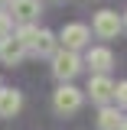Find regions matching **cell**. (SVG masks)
I'll use <instances>...</instances> for the list:
<instances>
[{"mask_svg":"<svg viewBox=\"0 0 127 130\" xmlns=\"http://www.w3.org/2000/svg\"><path fill=\"white\" fill-rule=\"evenodd\" d=\"M55 32H49V29H39V36H36V42H33L30 52H36V55H55Z\"/></svg>","mask_w":127,"mask_h":130,"instance_id":"obj_10","label":"cell"},{"mask_svg":"<svg viewBox=\"0 0 127 130\" xmlns=\"http://www.w3.org/2000/svg\"><path fill=\"white\" fill-rule=\"evenodd\" d=\"M85 65H91V72H95V75H108V72H111V65H114L111 49H104V46L88 49V52H85Z\"/></svg>","mask_w":127,"mask_h":130,"instance_id":"obj_6","label":"cell"},{"mask_svg":"<svg viewBox=\"0 0 127 130\" xmlns=\"http://www.w3.org/2000/svg\"><path fill=\"white\" fill-rule=\"evenodd\" d=\"M81 72V59L78 52H68V49H62V52H55L52 55V75L62 81V85H68V81L75 78Z\"/></svg>","mask_w":127,"mask_h":130,"instance_id":"obj_1","label":"cell"},{"mask_svg":"<svg viewBox=\"0 0 127 130\" xmlns=\"http://www.w3.org/2000/svg\"><path fill=\"white\" fill-rule=\"evenodd\" d=\"M23 59H26V49L16 42V36H7L0 42V62L3 65H20Z\"/></svg>","mask_w":127,"mask_h":130,"instance_id":"obj_8","label":"cell"},{"mask_svg":"<svg viewBox=\"0 0 127 130\" xmlns=\"http://www.w3.org/2000/svg\"><path fill=\"white\" fill-rule=\"evenodd\" d=\"M23 107V94L16 88H0V117H16Z\"/></svg>","mask_w":127,"mask_h":130,"instance_id":"obj_9","label":"cell"},{"mask_svg":"<svg viewBox=\"0 0 127 130\" xmlns=\"http://www.w3.org/2000/svg\"><path fill=\"white\" fill-rule=\"evenodd\" d=\"M13 36H16V42H20V46L30 52V49H33V42H36V36H39V26H36V23H23V26H20Z\"/></svg>","mask_w":127,"mask_h":130,"instance_id":"obj_12","label":"cell"},{"mask_svg":"<svg viewBox=\"0 0 127 130\" xmlns=\"http://www.w3.org/2000/svg\"><path fill=\"white\" fill-rule=\"evenodd\" d=\"M91 29H95V36H101V39H114V36H121L124 23H121V16L114 13V10H101V13H95Z\"/></svg>","mask_w":127,"mask_h":130,"instance_id":"obj_4","label":"cell"},{"mask_svg":"<svg viewBox=\"0 0 127 130\" xmlns=\"http://www.w3.org/2000/svg\"><path fill=\"white\" fill-rule=\"evenodd\" d=\"M7 3H10V0H0V13H3V10H7Z\"/></svg>","mask_w":127,"mask_h":130,"instance_id":"obj_15","label":"cell"},{"mask_svg":"<svg viewBox=\"0 0 127 130\" xmlns=\"http://www.w3.org/2000/svg\"><path fill=\"white\" fill-rule=\"evenodd\" d=\"M121 120H124V117L117 114V107L108 104V107H101V114H98V130H117Z\"/></svg>","mask_w":127,"mask_h":130,"instance_id":"obj_11","label":"cell"},{"mask_svg":"<svg viewBox=\"0 0 127 130\" xmlns=\"http://www.w3.org/2000/svg\"><path fill=\"white\" fill-rule=\"evenodd\" d=\"M81 101H85V94H81L75 85H59L55 94H52V104H55L59 114H75L81 107Z\"/></svg>","mask_w":127,"mask_h":130,"instance_id":"obj_2","label":"cell"},{"mask_svg":"<svg viewBox=\"0 0 127 130\" xmlns=\"http://www.w3.org/2000/svg\"><path fill=\"white\" fill-rule=\"evenodd\" d=\"M88 39H91V29H88L85 23H65L62 32H59V42H62L68 52H78L81 46H88Z\"/></svg>","mask_w":127,"mask_h":130,"instance_id":"obj_3","label":"cell"},{"mask_svg":"<svg viewBox=\"0 0 127 130\" xmlns=\"http://www.w3.org/2000/svg\"><path fill=\"white\" fill-rule=\"evenodd\" d=\"M7 10H10L13 20H23V23H33L36 16L43 13L39 0H10V3H7Z\"/></svg>","mask_w":127,"mask_h":130,"instance_id":"obj_7","label":"cell"},{"mask_svg":"<svg viewBox=\"0 0 127 130\" xmlns=\"http://www.w3.org/2000/svg\"><path fill=\"white\" fill-rule=\"evenodd\" d=\"M88 94H91L95 104L108 107V104L114 101V81L108 78V75H91V81H88Z\"/></svg>","mask_w":127,"mask_h":130,"instance_id":"obj_5","label":"cell"},{"mask_svg":"<svg viewBox=\"0 0 127 130\" xmlns=\"http://www.w3.org/2000/svg\"><path fill=\"white\" fill-rule=\"evenodd\" d=\"M121 23H124V26H127V13H124V20H121Z\"/></svg>","mask_w":127,"mask_h":130,"instance_id":"obj_17","label":"cell"},{"mask_svg":"<svg viewBox=\"0 0 127 130\" xmlns=\"http://www.w3.org/2000/svg\"><path fill=\"white\" fill-rule=\"evenodd\" d=\"M117 130H127V117H124V120H121V127H117Z\"/></svg>","mask_w":127,"mask_h":130,"instance_id":"obj_16","label":"cell"},{"mask_svg":"<svg viewBox=\"0 0 127 130\" xmlns=\"http://www.w3.org/2000/svg\"><path fill=\"white\" fill-rule=\"evenodd\" d=\"M114 101L127 107V81H117V85H114Z\"/></svg>","mask_w":127,"mask_h":130,"instance_id":"obj_14","label":"cell"},{"mask_svg":"<svg viewBox=\"0 0 127 130\" xmlns=\"http://www.w3.org/2000/svg\"><path fill=\"white\" fill-rule=\"evenodd\" d=\"M7 36H13V16L3 10V13H0V42H3Z\"/></svg>","mask_w":127,"mask_h":130,"instance_id":"obj_13","label":"cell"}]
</instances>
